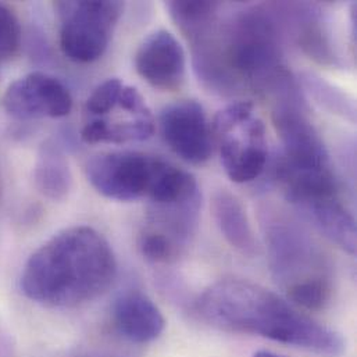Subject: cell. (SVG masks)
Instances as JSON below:
<instances>
[{"instance_id": "18", "label": "cell", "mask_w": 357, "mask_h": 357, "mask_svg": "<svg viewBox=\"0 0 357 357\" xmlns=\"http://www.w3.org/2000/svg\"><path fill=\"white\" fill-rule=\"evenodd\" d=\"M124 84L119 78H110L100 84L86 100V112L93 116H105L119 106Z\"/></svg>"}, {"instance_id": "9", "label": "cell", "mask_w": 357, "mask_h": 357, "mask_svg": "<svg viewBox=\"0 0 357 357\" xmlns=\"http://www.w3.org/2000/svg\"><path fill=\"white\" fill-rule=\"evenodd\" d=\"M135 68L153 88L177 91L185 81V52L174 35L165 29L155 31L138 47Z\"/></svg>"}, {"instance_id": "12", "label": "cell", "mask_w": 357, "mask_h": 357, "mask_svg": "<svg viewBox=\"0 0 357 357\" xmlns=\"http://www.w3.org/2000/svg\"><path fill=\"white\" fill-rule=\"evenodd\" d=\"M292 206L333 243L352 256L356 253V220L340 196L302 200Z\"/></svg>"}, {"instance_id": "13", "label": "cell", "mask_w": 357, "mask_h": 357, "mask_svg": "<svg viewBox=\"0 0 357 357\" xmlns=\"http://www.w3.org/2000/svg\"><path fill=\"white\" fill-rule=\"evenodd\" d=\"M213 215L225 241L239 253L253 257L259 253L257 241L241 200L221 189L213 197Z\"/></svg>"}, {"instance_id": "4", "label": "cell", "mask_w": 357, "mask_h": 357, "mask_svg": "<svg viewBox=\"0 0 357 357\" xmlns=\"http://www.w3.org/2000/svg\"><path fill=\"white\" fill-rule=\"evenodd\" d=\"M213 132L228 178L245 183L261 176L268 159L267 135L252 102H235L220 110L213 120Z\"/></svg>"}, {"instance_id": "3", "label": "cell", "mask_w": 357, "mask_h": 357, "mask_svg": "<svg viewBox=\"0 0 357 357\" xmlns=\"http://www.w3.org/2000/svg\"><path fill=\"white\" fill-rule=\"evenodd\" d=\"M268 264L274 281L305 310H323L334 292L333 264L320 243L295 220L281 213L263 214Z\"/></svg>"}, {"instance_id": "10", "label": "cell", "mask_w": 357, "mask_h": 357, "mask_svg": "<svg viewBox=\"0 0 357 357\" xmlns=\"http://www.w3.org/2000/svg\"><path fill=\"white\" fill-rule=\"evenodd\" d=\"M284 31L292 33L299 47L321 66H341L321 8L310 3H275Z\"/></svg>"}, {"instance_id": "20", "label": "cell", "mask_w": 357, "mask_h": 357, "mask_svg": "<svg viewBox=\"0 0 357 357\" xmlns=\"http://www.w3.org/2000/svg\"><path fill=\"white\" fill-rule=\"evenodd\" d=\"M0 78H1V74H0Z\"/></svg>"}, {"instance_id": "1", "label": "cell", "mask_w": 357, "mask_h": 357, "mask_svg": "<svg viewBox=\"0 0 357 357\" xmlns=\"http://www.w3.org/2000/svg\"><path fill=\"white\" fill-rule=\"evenodd\" d=\"M193 309L204 323L222 331L257 335L324 356H342L347 349L341 334L248 280L214 282L197 296Z\"/></svg>"}, {"instance_id": "15", "label": "cell", "mask_w": 357, "mask_h": 357, "mask_svg": "<svg viewBox=\"0 0 357 357\" xmlns=\"http://www.w3.org/2000/svg\"><path fill=\"white\" fill-rule=\"evenodd\" d=\"M298 84L323 109L344 120L356 123V102L344 89L310 71L302 73Z\"/></svg>"}, {"instance_id": "16", "label": "cell", "mask_w": 357, "mask_h": 357, "mask_svg": "<svg viewBox=\"0 0 357 357\" xmlns=\"http://www.w3.org/2000/svg\"><path fill=\"white\" fill-rule=\"evenodd\" d=\"M173 21L186 40L204 31L218 15L221 4L217 1H169L166 4Z\"/></svg>"}, {"instance_id": "5", "label": "cell", "mask_w": 357, "mask_h": 357, "mask_svg": "<svg viewBox=\"0 0 357 357\" xmlns=\"http://www.w3.org/2000/svg\"><path fill=\"white\" fill-rule=\"evenodd\" d=\"M60 17V46L75 63L100 59L123 14L121 1H57Z\"/></svg>"}, {"instance_id": "8", "label": "cell", "mask_w": 357, "mask_h": 357, "mask_svg": "<svg viewBox=\"0 0 357 357\" xmlns=\"http://www.w3.org/2000/svg\"><path fill=\"white\" fill-rule=\"evenodd\" d=\"M160 131L167 146L189 165L206 163L213 152L206 113L196 100H179L160 114Z\"/></svg>"}, {"instance_id": "14", "label": "cell", "mask_w": 357, "mask_h": 357, "mask_svg": "<svg viewBox=\"0 0 357 357\" xmlns=\"http://www.w3.org/2000/svg\"><path fill=\"white\" fill-rule=\"evenodd\" d=\"M33 181L36 189L50 200L59 202L68 196L73 176L66 153L59 142L47 139L42 144L33 169Z\"/></svg>"}, {"instance_id": "19", "label": "cell", "mask_w": 357, "mask_h": 357, "mask_svg": "<svg viewBox=\"0 0 357 357\" xmlns=\"http://www.w3.org/2000/svg\"><path fill=\"white\" fill-rule=\"evenodd\" d=\"M252 357H285L281 356V355H277V354H273V352H267V351H259L256 352Z\"/></svg>"}, {"instance_id": "11", "label": "cell", "mask_w": 357, "mask_h": 357, "mask_svg": "<svg viewBox=\"0 0 357 357\" xmlns=\"http://www.w3.org/2000/svg\"><path fill=\"white\" fill-rule=\"evenodd\" d=\"M113 321L117 331L134 344L153 342L166 328L160 309L138 289L126 291L114 301Z\"/></svg>"}, {"instance_id": "6", "label": "cell", "mask_w": 357, "mask_h": 357, "mask_svg": "<svg viewBox=\"0 0 357 357\" xmlns=\"http://www.w3.org/2000/svg\"><path fill=\"white\" fill-rule=\"evenodd\" d=\"M170 162L142 152H107L93 156L85 167L91 185L105 197L132 202L152 195Z\"/></svg>"}, {"instance_id": "7", "label": "cell", "mask_w": 357, "mask_h": 357, "mask_svg": "<svg viewBox=\"0 0 357 357\" xmlns=\"http://www.w3.org/2000/svg\"><path fill=\"white\" fill-rule=\"evenodd\" d=\"M3 107L18 120L61 119L70 114L73 96L61 81L35 71L8 85Z\"/></svg>"}, {"instance_id": "2", "label": "cell", "mask_w": 357, "mask_h": 357, "mask_svg": "<svg viewBox=\"0 0 357 357\" xmlns=\"http://www.w3.org/2000/svg\"><path fill=\"white\" fill-rule=\"evenodd\" d=\"M117 260L95 228H66L26 260L21 274L24 295L42 306L70 309L102 296L114 282Z\"/></svg>"}, {"instance_id": "17", "label": "cell", "mask_w": 357, "mask_h": 357, "mask_svg": "<svg viewBox=\"0 0 357 357\" xmlns=\"http://www.w3.org/2000/svg\"><path fill=\"white\" fill-rule=\"evenodd\" d=\"M21 45V28L15 14L0 3V64L13 59Z\"/></svg>"}]
</instances>
